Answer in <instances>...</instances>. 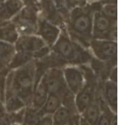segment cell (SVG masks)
Instances as JSON below:
<instances>
[{
	"instance_id": "obj_24",
	"label": "cell",
	"mask_w": 118,
	"mask_h": 125,
	"mask_svg": "<svg viewBox=\"0 0 118 125\" xmlns=\"http://www.w3.org/2000/svg\"><path fill=\"white\" fill-rule=\"evenodd\" d=\"M57 11L61 16H66L68 18L70 14V7L67 0H53Z\"/></svg>"
},
{
	"instance_id": "obj_10",
	"label": "cell",
	"mask_w": 118,
	"mask_h": 125,
	"mask_svg": "<svg viewBox=\"0 0 118 125\" xmlns=\"http://www.w3.org/2000/svg\"><path fill=\"white\" fill-rule=\"evenodd\" d=\"M60 33H61V29L57 27V25L52 24L45 19L38 20L36 34L45 42L49 48L54 46V44L58 38Z\"/></svg>"
},
{
	"instance_id": "obj_33",
	"label": "cell",
	"mask_w": 118,
	"mask_h": 125,
	"mask_svg": "<svg viewBox=\"0 0 118 125\" xmlns=\"http://www.w3.org/2000/svg\"><path fill=\"white\" fill-rule=\"evenodd\" d=\"M3 23H5V22H3V21H2V20H1V19H0V25H2V24H3Z\"/></svg>"
},
{
	"instance_id": "obj_15",
	"label": "cell",
	"mask_w": 118,
	"mask_h": 125,
	"mask_svg": "<svg viewBox=\"0 0 118 125\" xmlns=\"http://www.w3.org/2000/svg\"><path fill=\"white\" fill-rule=\"evenodd\" d=\"M100 113H101V109H100V103L98 102L97 97H95V101L80 115L86 119L90 125H96Z\"/></svg>"
},
{
	"instance_id": "obj_6",
	"label": "cell",
	"mask_w": 118,
	"mask_h": 125,
	"mask_svg": "<svg viewBox=\"0 0 118 125\" xmlns=\"http://www.w3.org/2000/svg\"><path fill=\"white\" fill-rule=\"evenodd\" d=\"M93 57L107 63L117 64V42L109 40L93 39L89 42Z\"/></svg>"
},
{
	"instance_id": "obj_11",
	"label": "cell",
	"mask_w": 118,
	"mask_h": 125,
	"mask_svg": "<svg viewBox=\"0 0 118 125\" xmlns=\"http://www.w3.org/2000/svg\"><path fill=\"white\" fill-rule=\"evenodd\" d=\"M100 91L109 108L117 114V83L106 80L100 84Z\"/></svg>"
},
{
	"instance_id": "obj_16",
	"label": "cell",
	"mask_w": 118,
	"mask_h": 125,
	"mask_svg": "<svg viewBox=\"0 0 118 125\" xmlns=\"http://www.w3.org/2000/svg\"><path fill=\"white\" fill-rule=\"evenodd\" d=\"M41 6L46 15L45 20L55 25L61 23V16L55 8L53 0H41Z\"/></svg>"
},
{
	"instance_id": "obj_21",
	"label": "cell",
	"mask_w": 118,
	"mask_h": 125,
	"mask_svg": "<svg viewBox=\"0 0 118 125\" xmlns=\"http://www.w3.org/2000/svg\"><path fill=\"white\" fill-rule=\"evenodd\" d=\"M100 7V11L104 14L112 21H116L117 19V0H104L101 2Z\"/></svg>"
},
{
	"instance_id": "obj_26",
	"label": "cell",
	"mask_w": 118,
	"mask_h": 125,
	"mask_svg": "<svg viewBox=\"0 0 118 125\" xmlns=\"http://www.w3.org/2000/svg\"><path fill=\"white\" fill-rule=\"evenodd\" d=\"M36 125H54L52 115H44L39 119Z\"/></svg>"
},
{
	"instance_id": "obj_29",
	"label": "cell",
	"mask_w": 118,
	"mask_h": 125,
	"mask_svg": "<svg viewBox=\"0 0 118 125\" xmlns=\"http://www.w3.org/2000/svg\"><path fill=\"white\" fill-rule=\"evenodd\" d=\"M5 0H0V19L3 22H6L8 20V17L7 16V12L4 7Z\"/></svg>"
},
{
	"instance_id": "obj_1",
	"label": "cell",
	"mask_w": 118,
	"mask_h": 125,
	"mask_svg": "<svg viewBox=\"0 0 118 125\" xmlns=\"http://www.w3.org/2000/svg\"><path fill=\"white\" fill-rule=\"evenodd\" d=\"M36 81V61L32 60L20 67L10 70L7 75L6 90L16 95L26 106H29Z\"/></svg>"
},
{
	"instance_id": "obj_27",
	"label": "cell",
	"mask_w": 118,
	"mask_h": 125,
	"mask_svg": "<svg viewBox=\"0 0 118 125\" xmlns=\"http://www.w3.org/2000/svg\"><path fill=\"white\" fill-rule=\"evenodd\" d=\"M79 119L80 115H74L60 125H79Z\"/></svg>"
},
{
	"instance_id": "obj_31",
	"label": "cell",
	"mask_w": 118,
	"mask_h": 125,
	"mask_svg": "<svg viewBox=\"0 0 118 125\" xmlns=\"http://www.w3.org/2000/svg\"><path fill=\"white\" fill-rule=\"evenodd\" d=\"M79 125H90L88 124V122H87L86 119L84 118H82V117L80 115V119H79Z\"/></svg>"
},
{
	"instance_id": "obj_2",
	"label": "cell",
	"mask_w": 118,
	"mask_h": 125,
	"mask_svg": "<svg viewBox=\"0 0 118 125\" xmlns=\"http://www.w3.org/2000/svg\"><path fill=\"white\" fill-rule=\"evenodd\" d=\"M93 12L92 7H76L70 11L67 18L70 37L86 47H89V42L92 39Z\"/></svg>"
},
{
	"instance_id": "obj_3",
	"label": "cell",
	"mask_w": 118,
	"mask_h": 125,
	"mask_svg": "<svg viewBox=\"0 0 118 125\" xmlns=\"http://www.w3.org/2000/svg\"><path fill=\"white\" fill-rule=\"evenodd\" d=\"M50 49L52 53L65 65H86L92 58L91 54L83 46L72 40L66 32L62 31Z\"/></svg>"
},
{
	"instance_id": "obj_32",
	"label": "cell",
	"mask_w": 118,
	"mask_h": 125,
	"mask_svg": "<svg viewBox=\"0 0 118 125\" xmlns=\"http://www.w3.org/2000/svg\"><path fill=\"white\" fill-rule=\"evenodd\" d=\"M22 1L24 2V3H32V2H34L35 1H36V0H22Z\"/></svg>"
},
{
	"instance_id": "obj_18",
	"label": "cell",
	"mask_w": 118,
	"mask_h": 125,
	"mask_svg": "<svg viewBox=\"0 0 118 125\" xmlns=\"http://www.w3.org/2000/svg\"><path fill=\"white\" fill-rule=\"evenodd\" d=\"M34 60L33 56L30 54L24 53V52H18L16 51L13 58L7 65V68L10 70H14L18 67H20L24 65L27 64V62Z\"/></svg>"
},
{
	"instance_id": "obj_4",
	"label": "cell",
	"mask_w": 118,
	"mask_h": 125,
	"mask_svg": "<svg viewBox=\"0 0 118 125\" xmlns=\"http://www.w3.org/2000/svg\"><path fill=\"white\" fill-rule=\"evenodd\" d=\"M15 47L16 51L32 54L34 60L45 58L51 51L45 42L36 34L19 35Z\"/></svg>"
},
{
	"instance_id": "obj_14",
	"label": "cell",
	"mask_w": 118,
	"mask_h": 125,
	"mask_svg": "<svg viewBox=\"0 0 118 125\" xmlns=\"http://www.w3.org/2000/svg\"><path fill=\"white\" fill-rule=\"evenodd\" d=\"M19 37V34L14 23L5 22L0 25V41L15 45Z\"/></svg>"
},
{
	"instance_id": "obj_25",
	"label": "cell",
	"mask_w": 118,
	"mask_h": 125,
	"mask_svg": "<svg viewBox=\"0 0 118 125\" xmlns=\"http://www.w3.org/2000/svg\"><path fill=\"white\" fill-rule=\"evenodd\" d=\"M9 70H4L0 72V105L3 106L5 100V92H6V79Z\"/></svg>"
},
{
	"instance_id": "obj_9",
	"label": "cell",
	"mask_w": 118,
	"mask_h": 125,
	"mask_svg": "<svg viewBox=\"0 0 118 125\" xmlns=\"http://www.w3.org/2000/svg\"><path fill=\"white\" fill-rule=\"evenodd\" d=\"M46 84L49 94L62 97L69 90L65 82L62 67H51L46 72Z\"/></svg>"
},
{
	"instance_id": "obj_19",
	"label": "cell",
	"mask_w": 118,
	"mask_h": 125,
	"mask_svg": "<svg viewBox=\"0 0 118 125\" xmlns=\"http://www.w3.org/2000/svg\"><path fill=\"white\" fill-rule=\"evenodd\" d=\"M41 109L34 108L31 106L25 107L23 125H36L38 120L43 116Z\"/></svg>"
},
{
	"instance_id": "obj_8",
	"label": "cell",
	"mask_w": 118,
	"mask_h": 125,
	"mask_svg": "<svg viewBox=\"0 0 118 125\" xmlns=\"http://www.w3.org/2000/svg\"><path fill=\"white\" fill-rule=\"evenodd\" d=\"M62 69L67 89L75 95L85 84L84 73L81 66L66 65Z\"/></svg>"
},
{
	"instance_id": "obj_28",
	"label": "cell",
	"mask_w": 118,
	"mask_h": 125,
	"mask_svg": "<svg viewBox=\"0 0 118 125\" xmlns=\"http://www.w3.org/2000/svg\"><path fill=\"white\" fill-rule=\"evenodd\" d=\"M108 81L117 83V66H114L108 75Z\"/></svg>"
},
{
	"instance_id": "obj_17",
	"label": "cell",
	"mask_w": 118,
	"mask_h": 125,
	"mask_svg": "<svg viewBox=\"0 0 118 125\" xmlns=\"http://www.w3.org/2000/svg\"><path fill=\"white\" fill-rule=\"evenodd\" d=\"M62 106V97L54 94H49L46 101L41 108L43 115H52Z\"/></svg>"
},
{
	"instance_id": "obj_12",
	"label": "cell",
	"mask_w": 118,
	"mask_h": 125,
	"mask_svg": "<svg viewBox=\"0 0 118 125\" xmlns=\"http://www.w3.org/2000/svg\"><path fill=\"white\" fill-rule=\"evenodd\" d=\"M48 95H49V90H48L46 84V75L45 73L36 82L32 102L29 106L36 109H41L44 105L45 102L46 101Z\"/></svg>"
},
{
	"instance_id": "obj_7",
	"label": "cell",
	"mask_w": 118,
	"mask_h": 125,
	"mask_svg": "<svg viewBox=\"0 0 118 125\" xmlns=\"http://www.w3.org/2000/svg\"><path fill=\"white\" fill-rule=\"evenodd\" d=\"M37 21L38 20L34 9L31 7H26L15 16L12 23L16 25L19 35H32L36 32Z\"/></svg>"
},
{
	"instance_id": "obj_22",
	"label": "cell",
	"mask_w": 118,
	"mask_h": 125,
	"mask_svg": "<svg viewBox=\"0 0 118 125\" xmlns=\"http://www.w3.org/2000/svg\"><path fill=\"white\" fill-rule=\"evenodd\" d=\"M4 7L8 20L16 16L24 7V3L22 0H5Z\"/></svg>"
},
{
	"instance_id": "obj_5",
	"label": "cell",
	"mask_w": 118,
	"mask_h": 125,
	"mask_svg": "<svg viewBox=\"0 0 118 125\" xmlns=\"http://www.w3.org/2000/svg\"><path fill=\"white\" fill-rule=\"evenodd\" d=\"M92 38L117 42V21L106 16L100 9L93 12Z\"/></svg>"
},
{
	"instance_id": "obj_20",
	"label": "cell",
	"mask_w": 118,
	"mask_h": 125,
	"mask_svg": "<svg viewBox=\"0 0 118 125\" xmlns=\"http://www.w3.org/2000/svg\"><path fill=\"white\" fill-rule=\"evenodd\" d=\"M77 115V113H75L71 110H70L67 107L62 106L52 115V118H53V122H54V125H60L62 124L63 122L67 120L68 119L71 118V116Z\"/></svg>"
},
{
	"instance_id": "obj_13",
	"label": "cell",
	"mask_w": 118,
	"mask_h": 125,
	"mask_svg": "<svg viewBox=\"0 0 118 125\" xmlns=\"http://www.w3.org/2000/svg\"><path fill=\"white\" fill-rule=\"evenodd\" d=\"M26 106H27L25 103L19 97L12 94L11 92L6 90L3 107L7 113H13V112L19 111Z\"/></svg>"
},
{
	"instance_id": "obj_23",
	"label": "cell",
	"mask_w": 118,
	"mask_h": 125,
	"mask_svg": "<svg viewBox=\"0 0 118 125\" xmlns=\"http://www.w3.org/2000/svg\"><path fill=\"white\" fill-rule=\"evenodd\" d=\"M16 52L14 44L0 41V59L6 62L7 65L13 58Z\"/></svg>"
},
{
	"instance_id": "obj_30",
	"label": "cell",
	"mask_w": 118,
	"mask_h": 125,
	"mask_svg": "<svg viewBox=\"0 0 118 125\" xmlns=\"http://www.w3.org/2000/svg\"><path fill=\"white\" fill-rule=\"evenodd\" d=\"M7 69H8L7 68V63L2 60V59H0V72Z\"/></svg>"
}]
</instances>
